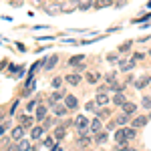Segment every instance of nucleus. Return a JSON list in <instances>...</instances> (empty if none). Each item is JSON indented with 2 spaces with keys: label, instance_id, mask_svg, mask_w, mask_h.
Listing matches in <instances>:
<instances>
[{
  "label": "nucleus",
  "instance_id": "obj_1",
  "mask_svg": "<svg viewBox=\"0 0 151 151\" xmlns=\"http://www.w3.org/2000/svg\"><path fill=\"white\" fill-rule=\"evenodd\" d=\"M75 127L81 129V131H85V129L89 127V119H87V117H83V115H79L77 119H75Z\"/></svg>",
  "mask_w": 151,
  "mask_h": 151
},
{
  "label": "nucleus",
  "instance_id": "obj_2",
  "mask_svg": "<svg viewBox=\"0 0 151 151\" xmlns=\"http://www.w3.org/2000/svg\"><path fill=\"white\" fill-rule=\"evenodd\" d=\"M113 103H115V105H121V107H123V105L127 103V99H125V95L121 93V91H117L115 97H113Z\"/></svg>",
  "mask_w": 151,
  "mask_h": 151
},
{
  "label": "nucleus",
  "instance_id": "obj_3",
  "mask_svg": "<svg viewBox=\"0 0 151 151\" xmlns=\"http://www.w3.org/2000/svg\"><path fill=\"white\" fill-rule=\"evenodd\" d=\"M60 8L65 12H70V10H75V8H79V2H77V0H70V2H65Z\"/></svg>",
  "mask_w": 151,
  "mask_h": 151
},
{
  "label": "nucleus",
  "instance_id": "obj_4",
  "mask_svg": "<svg viewBox=\"0 0 151 151\" xmlns=\"http://www.w3.org/2000/svg\"><path fill=\"white\" fill-rule=\"evenodd\" d=\"M89 127H91V133H95V135H97V133L101 131V119H99V117H97V119H93Z\"/></svg>",
  "mask_w": 151,
  "mask_h": 151
},
{
  "label": "nucleus",
  "instance_id": "obj_5",
  "mask_svg": "<svg viewBox=\"0 0 151 151\" xmlns=\"http://www.w3.org/2000/svg\"><path fill=\"white\" fill-rule=\"evenodd\" d=\"M65 101H67V107H69V109H77V107H79L77 97H73V95H67V99H65Z\"/></svg>",
  "mask_w": 151,
  "mask_h": 151
},
{
  "label": "nucleus",
  "instance_id": "obj_6",
  "mask_svg": "<svg viewBox=\"0 0 151 151\" xmlns=\"http://www.w3.org/2000/svg\"><path fill=\"white\" fill-rule=\"evenodd\" d=\"M145 125H147V117H135V119H133V127L137 129V127H145Z\"/></svg>",
  "mask_w": 151,
  "mask_h": 151
},
{
  "label": "nucleus",
  "instance_id": "obj_7",
  "mask_svg": "<svg viewBox=\"0 0 151 151\" xmlns=\"http://www.w3.org/2000/svg\"><path fill=\"white\" fill-rule=\"evenodd\" d=\"M95 103L99 105V107L107 105V103H109V95H107V93H99V95H97V101H95Z\"/></svg>",
  "mask_w": 151,
  "mask_h": 151
},
{
  "label": "nucleus",
  "instance_id": "obj_8",
  "mask_svg": "<svg viewBox=\"0 0 151 151\" xmlns=\"http://www.w3.org/2000/svg\"><path fill=\"white\" fill-rule=\"evenodd\" d=\"M22 135H24V129H22V125H18V127H14L12 129V139H22Z\"/></svg>",
  "mask_w": 151,
  "mask_h": 151
},
{
  "label": "nucleus",
  "instance_id": "obj_9",
  "mask_svg": "<svg viewBox=\"0 0 151 151\" xmlns=\"http://www.w3.org/2000/svg\"><path fill=\"white\" fill-rule=\"evenodd\" d=\"M45 117H47V107H45V105L36 107V119H38V121H45Z\"/></svg>",
  "mask_w": 151,
  "mask_h": 151
},
{
  "label": "nucleus",
  "instance_id": "obj_10",
  "mask_svg": "<svg viewBox=\"0 0 151 151\" xmlns=\"http://www.w3.org/2000/svg\"><path fill=\"white\" fill-rule=\"evenodd\" d=\"M137 111V105H133V103H125L123 105V113H127V115H133Z\"/></svg>",
  "mask_w": 151,
  "mask_h": 151
},
{
  "label": "nucleus",
  "instance_id": "obj_11",
  "mask_svg": "<svg viewBox=\"0 0 151 151\" xmlns=\"http://www.w3.org/2000/svg\"><path fill=\"white\" fill-rule=\"evenodd\" d=\"M42 135H45V129L42 127H35L32 131H30V137H32V139H40Z\"/></svg>",
  "mask_w": 151,
  "mask_h": 151
},
{
  "label": "nucleus",
  "instance_id": "obj_12",
  "mask_svg": "<svg viewBox=\"0 0 151 151\" xmlns=\"http://www.w3.org/2000/svg\"><path fill=\"white\" fill-rule=\"evenodd\" d=\"M133 63H135V60H121V63H119V69L121 70H131L133 69Z\"/></svg>",
  "mask_w": 151,
  "mask_h": 151
},
{
  "label": "nucleus",
  "instance_id": "obj_13",
  "mask_svg": "<svg viewBox=\"0 0 151 151\" xmlns=\"http://www.w3.org/2000/svg\"><path fill=\"white\" fill-rule=\"evenodd\" d=\"M67 83H70V85H79V83H81L79 73H73V75H69V77H67Z\"/></svg>",
  "mask_w": 151,
  "mask_h": 151
},
{
  "label": "nucleus",
  "instance_id": "obj_14",
  "mask_svg": "<svg viewBox=\"0 0 151 151\" xmlns=\"http://www.w3.org/2000/svg\"><path fill=\"white\" fill-rule=\"evenodd\" d=\"M20 125H22V127H30V125H32V117L22 115L20 117Z\"/></svg>",
  "mask_w": 151,
  "mask_h": 151
},
{
  "label": "nucleus",
  "instance_id": "obj_15",
  "mask_svg": "<svg viewBox=\"0 0 151 151\" xmlns=\"http://www.w3.org/2000/svg\"><path fill=\"white\" fill-rule=\"evenodd\" d=\"M95 139H97V143H99V145H103V143H107V139H109V137H107V133H103V131H99Z\"/></svg>",
  "mask_w": 151,
  "mask_h": 151
},
{
  "label": "nucleus",
  "instance_id": "obj_16",
  "mask_svg": "<svg viewBox=\"0 0 151 151\" xmlns=\"http://www.w3.org/2000/svg\"><path fill=\"white\" fill-rule=\"evenodd\" d=\"M57 63H58V57H57V55H52L50 58H47V65H45V67H47V69H52Z\"/></svg>",
  "mask_w": 151,
  "mask_h": 151
},
{
  "label": "nucleus",
  "instance_id": "obj_17",
  "mask_svg": "<svg viewBox=\"0 0 151 151\" xmlns=\"http://www.w3.org/2000/svg\"><path fill=\"white\" fill-rule=\"evenodd\" d=\"M149 77H143V79H139V81L135 83V87H137V89H143V87H147V85H149Z\"/></svg>",
  "mask_w": 151,
  "mask_h": 151
},
{
  "label": "nucleus",
  "instance_id": "obj_18",
  "mask_svg": "<svg viewBox=\"0 0 151 151\" xmlns=\"http://www.w3.org/2000/svg\"><path fill=\"white\" fill-rule=\"evenodd\" d=\"M55 115H57V117L67 115V107H60V105H55Z\"/></svg>",
  "mask_w": 151,
  "mask_h": 151
},
{
  "label": "nucleus",
  "instance_id": "obj_19",
  "mask_svg": "<svg viewBox=\"0 0 151 151\" xmlns=\"http://www.w3.org/2000/svg\"><path fill=\"white\" fill-rule=\"evenodd\" d=\"M18 149L20 151H30V143L26 139H20V143H18Z\"/></svg>",
  "mask_w": 151,
  "mask_h": 151
},
{
  "label": "nucleus",
  "instance_id": "obj_20",
  "mask_svg": "<svg viewBox=\"0 0 151 151\" xmlns=\"http://www.w3.org/2000/svg\"><path fill=\"white\" fill-rule=\"evenodd\" d=\"M83 60H85V57H83V55H77V57L69 58V65H79V63H83Z\"/></svg>",
  "mask_w": 151,
  "mask_h": 151
},
{
  "label": "nucleus",
  "instance_id": "obj_21",
  "mask_svg": "<svg viewBox=\"0 0 151 151\" xmlns=\"http://www.w3.org/2000/svg\"><path fill=\"white\" fill-rule=\"evenodd\" d=\"M99 79H101V77H99L97 73H89V75H87V81L91 83V85H95V83L99 81Z\"/></svg>",
  "mask_w": 151,
  "mask_h": 151
},
{
  "label": "nucleus",
  "instance_id": "obj_22",
  "mask_svg": "<svg viewBox=\"0 0 151 151\" xmlns=\"http://www.w3.org/2000/svg\"><path fill=\"white\" fill-rule=\"evenodd\" d=\"M91 6H93L91 0H83V2H79V8H81V10H89Z\"/></svg>",
  "mask_w": 151,
  "mask_h": 151
},
{
  "label": "nucleus",
  "instance_id": "obj_23",
  "mask_svg": "<svg viewBox=\"0 0 151 151\" xmlns=\"http://www.w3.org/2000/svg\"><path fill=\"white\" fill-rule=\"evenodd\" d=\"M111 4H113L111 0H99V2H97L95 6H97V8H103V6H111Z\"/></svg>",
  "mask_w": 151,
  "mask_h": 151
},
{
  "label": "nucleus",
  "instance_id": "obj_24",
  "mask_svg": "<svg viewBox=\"0 0 151 151\" xmlns=\"http://www.w3.org/2000/svg\"><path fill=\"white\" fill-rule=\"evenodd\" d=\"M47 10L50 12V14H55V12H58V10H63L58 4H50V6H47Z\"/></svg>",
  "mask_w": 151,
  "mask_h": 151
},
{
  "label": "nucleus",
  "instance_id": "obj_25",
  "mask_svg": "<svg viewBox=\"0 0 151 151\" xmlns=\"http://www.w3.org/2000/svg\"><path fill=\"white\" fill-rule=\"evenodd\" d=\"M63 137H65V129H55V139H63Z\"/></svg>",
  "mask_w": 151,
  "mask_h": 151
},
{
  "label": "nucleus",
  "instance_id": "obj_26",
  "mask_svg": "<svg viewBox=\"0 0 151 151\" xmlns=\"http://www.w3.org/2000/svg\"><path fill=\"white\" fill-rule=\"evenodd\" d=\"M127 121H129V115H127V113H125V115H119V119H117V123H119V125H125Z\"/></svg>",
  "mask_w": 151,
  "mask_h": 151
},
{
  "label": "nucleus",
  "instance_id": "obj_27",
  "mask_svg": "<svg viewBox=\"0 0 151 151\" xmlns=\"http://www.w3.org/2000/svg\"><path fill=\"white\" fill-rule=\"evenodd\" d=\"M97 117H99V119H107V117H109V109H101V111H99V113H97Z\"/></svg>",
  "mask_w": 151,
  "mask_h": 151
},
{
  "label": "nucleus",
  "instance_id": "obj_28",
  "mask_svg": "<svg viewBox=\"0 0 151 151\" xmlns=\"http://www.w3.org/2000/svg\"><path fill=\"white\" fill-rule=\"evenodd\" d=\"M60 83H63V79H52V81H50V85H52V89H58V87H60Z\"/></svg>",
  "mask_w": 151,
  "mask_h": 151
},
{
  "label": "nucleus",
  "instance_id": "obj_29",
  "mask_svg": "<svg viewBox=\"0 0 151 151\" xmlns=\"http://www.w3.org/2000/svg\"><path fill=\"white\" fill-rule=\"evenodd\" d=\"M129 48H131V42H125V45H121V47H119V52H127Z\"/></svg>",
  "mask_w": 151,
  "mask_h": 151
},
{
  "label": "nucleus",
  "instance_id": "obj_30",
  "mask_svg": "<svg viewBox=\"0 0 151 151\" xmlns=\"http://www.w3.org/2000/svg\"><path fill=\"white\" fill-rule=\"evenodd\" d=\"M143 107H145V109H151V97H145V99H143Z\"/></svg>",
  "mask_w": 151,
  "mask_h": 151
},
{
  "label": "nucleus",
  "instance_id": "obj_31",
  "mask_svg": "<svg viewBox=\"0 0 151 151\" xmlns=\"http://www.w3.org/2000/svg\"><path fill=\"white\" fill-rule=\"evenodd\" d=\"M109 87H111L113 91H119V83L117 81H109Z\"/></svg>",
  "mask_w": 151,
  "mask_h": 151
},
{
  "label": "nucleus",
  "instance_id": "obj_32",
  "mask_svg": "<svg viewBox=\"0 0 151 151\" xmlns=\"http://www.w3.org/2000/svg\"><path fill=\"white\" fill-rule=\"evenodd\" d=\"M127 131V139H133L135 137V129H125Z\"/></svg>",
  "mask_w": 151,
  "mask_h": 151
},
{
  "label": "nucleus",
  "instance_id": "obj_33",
  "mask_svg": "<svg viewBox=\"0 0 151 151\" xmlns=\"http://www.w3.org/2000/svg\"><path fill=\"white\" fill-rule=\"evenodd\" d=\"M95 105H97V103H87L85 109H87V111H95Z\"/></svg>",
  "mask_w": 151,
  "mask_h": 151
},
{
  "label": "nucleus",
  "instance_id": "obj_34",
  "mask_svg": "<svg viewBox=\"0 0 151 151\" xmlns=\"http://www.w3.org/2000/svg\"><path fill=\"white\" fill-rule=\"evenodd\" d=\"M35 107H36L35 101H32V103H28V111H35Z\"/></svg>",
  "mask_w": 151,
  "mask_h": 151
},
{
  "label": "nucleus",
  "instance_id": "obj_35",
  "mask_svg": "<svg viewBox=\"0 0 151 151\" xmlns=\"http://www.w3.org/2000/svg\"><path fill=\"white\" fill-rule=\"evenodd\" d=\"M8 151H20V149H18V145H10V147H8Z\"/></svg>",
  "mask_w": 151,
  "mask_h": 151
},
{
  "label": "nucleus",
  "instance_id": "obj_36",
  "mask_svg": "<svg viewBox=\"0 0 151 151\" xmlns=\"http://www.w3.org/2000/svg\"><path fill=\"white\" fill-rule=\"evenodd\" d=\"M50 151H63V149H60V147H58V145H57V147H52V149H50Z\"/></svg>",
  "mask_w": 151,
  "mask_h": 151
},
{
  "label": "nucleus",
  "instance_id": "obj_37",
  "mask_svg": "<svg viewBox=\"0 0 151 151\" xmlns=\"http://www.w3.org/2000/svg\"><path fill=\"white\" fill-rule=\"evenodd\" d=\"M123 151H135V149H133V147H127V149H123Z\"/></svg>",
  "mask_w": 151,
  "mask_h": 151
},
{
  "label": "nucleus",
  "instance_id": "obj_38",
  "mask_svg": "<svg viewBox=\"0 0 151 151\" xmlns=\"http://www.w3.org/2000/svg\"><path fill=\"white\" fill-rule=\"evenodd\" d=\"M149 55H151V50H149Z\"/></svg>",
  "mask_w": 151,
  "mask_h": 151
}]
</instances>
